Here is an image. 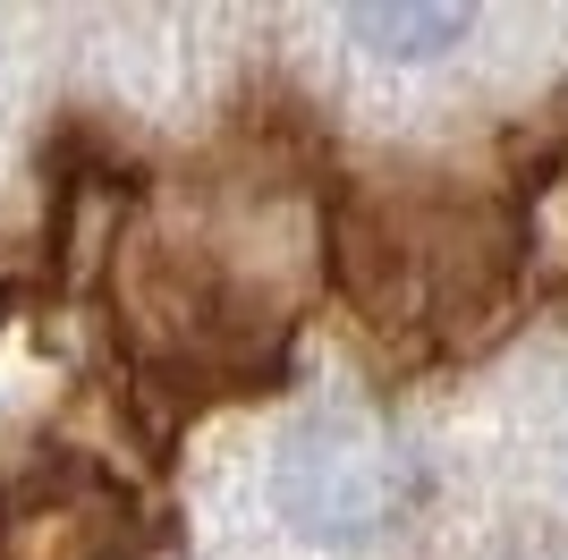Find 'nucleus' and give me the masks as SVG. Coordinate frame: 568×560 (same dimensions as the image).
<instances>
[{
  "label": "nucleus",
  "mask_w": 568,
  "mask_h": 560,
  "mask_svg": "<svg viewBox=\"0 0 568 560\" xmlns=\"http://www.w3.org/2000/svg\"><path fill=\"white\" fill-rule=\"evenodd\" d=\"M416 510H425V459L365 399H314L272 442V518L297 543L365 552V543L407 536Z\"/></svg>",
  "instance_id": "1"
},
{
  "label": "nucleus",
  "mask_w": 568,
  "mask_h": 560,
  "mask_svg": "<svg viewBox=\"0 0 568 560\" xmlns=\"http://www.w3.org/2000/svg\"><path fill=\"white\" fill-rule=\"evenodd\" d=\"M348 43L365 60H390V69H425V60H450L475 34V9H450V0H382V9H348Z\"/></svg>",
  "instance_id": "2"
}]
</instances>
